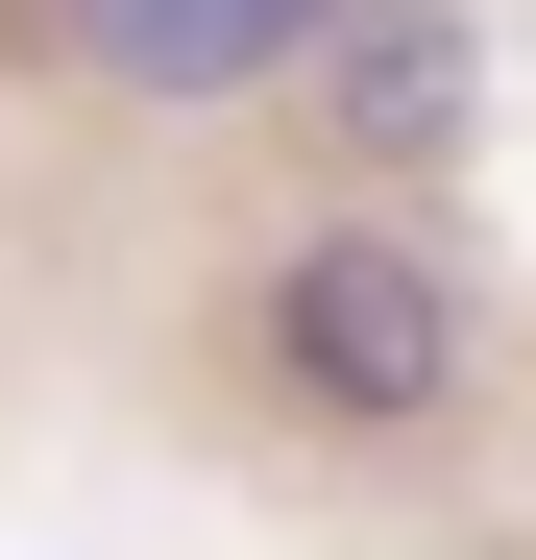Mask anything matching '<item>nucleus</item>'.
Here are the masks:
<instances>
[{
	"mask_svg": "<svg viewBox=\"0 0 536 560\" xmlns=\"http://www.w3.org/2000/svg\"><path fill=\"white\" fill-rule=\"evenodd\" d=\"M268 390H293V415H366V439L464 415V293H439L391 220H341V244L268 268Z\"/></svg>",
	"mask_w": 536,
	"mask_h": 560,
	"instance_id": "1",
	"label": "nucleus"
},
{
	"mask_svg": "<svg viewBox=\"0 0 536 560\" xmlns=\"http://www.w3.org/2000/svg\"><path fill=\"white\" fill-rule=\"evenodd\" d=\"M317 122L366 147V171L488 147V49H464V0H341V25H317Z\"/></svg>",
	"mask_w": 536,
	"mask_h": 560,
	"instance_id": "2",
	"label": "nucleus"
},
{
	"mask_svg": "<svg viewBox=\"0 0 536 560\" xmlns=\"http://www.w3.org/2000/svg\"><path fill=\"white\" fill-rule=\"evenodd\" d=\"M49 25H73V73H98V98H171V122H196V98H268L341 0H49Z\"/></svg>",
	"mask_w": 536,
	"mask_h": 560,
	"instance_id": "3",
	"label": "nucleus"
}]
</instances>
